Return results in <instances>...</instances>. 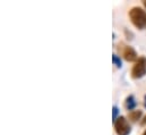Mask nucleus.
Segmentation results:
<instances>
[{"label": "nucleus", "mask_w": 146, "mask_h": 135, "mask_svg": "<svg viewBox=\"0 0 146 135\" xmlns=\"http://www.w3.org/2000/svg\"><path fill=\"white\" fill-rule=\"evenodd\" d=\"M143 3H144V6H145V8H146V0L144 1V2H143Z\"/></svg>", "instance_id": "obj_10"}, {"label": "nucleus", "mask_w": 146, "mask_h": 135, "mask_svg": "<svg viewBox=\"0 0 146 135\" xmlns=\"http://www.w3.org/2000/svg\"><path fill=\"white\" fill-rule=\"evenodd\" d=\"M142 135H146V130H145V131H144V133H143V134H142Z\"/></svg>", "instance_id": "obj_11"}, {"label": "nucleus", "mask_w": 146, "mask_h": 135, "mask_svg": "<svg viewBox=\"0 0 146 135\" xmlns=\"http://www.w3.org/2000/svg\"><path fill=\"white\" fill-rule=\"evenodd\" d=\"M112 61H113V64L117 66V67H121V59L117 56V55H113L112 56Z\"/></svg>", "instance_id": "obj_7"}, {"label": "nucleus", "mask_w": 146, "mask_h": 135, "mask_svg": "<svg viewBox=\"0 0 146 135\" xmlns=\"http://www.w3.org/2000/svg\"><path fill=\"white\" fill-rule=\"evenodd\" d=\"M125 106L128 110H133L136 106V101H135V98L134 96H128L127 99H126V102H125Z\"/></svg>", "instance_id": "obj_6"}, {"label": "nucleus", "mask_w": 146, "mask_h": 135, "mask_svg": "<svg viewBox=\"0 0 146 135\" xmlns=\"http://www.w3.org/2000/svg\"><path fill=\"white\" fill-rule=\"evenodd\" d=\"M142 125H146V116L144 117V119L142 120Z\"/></svg>", "instance_id": "obj_9"}, {"label": "nucleus", "mask_w": 146, "mask_h": 135, "mask_svg": "<svg viewBox=\"0 0 146 135\" xmlns=\"http://www.w3.org/2000/svg\"><path fill=\"white\" fill-rule=\"evenodd\" d=\"M146 74V58L145 57H139L134 67L131 69V76L133 78H141Z\"/></svg>", "instance_id": "obj_2"}, {"label": "nucleus", "mask_w": 146, "mask_h": 135, "mask_svg": "<svg viewBox=\"0 0 146 135\" xmlns=\"http://www.w3.org/2000/svg\"><path fill=\"white\" fill-rule=\"evenodd\" d=\"M142 115H143L142 110H133V111H130V112L128 114V118H129L131 122H137L138 119H141Z\"/></svg>", "instance_id": "obj_5"}, {"label": "nucleus", "mask_w": 146, "mask_h": 135, "mask_svg": "<svg viewBox=\"0 0 146 135\" xmlns=\"http://www.w3.org/2000/svg\"><path fill=\"white\" fill-rule=\"evenodd\" d=\"M117 115H118V108L117 107H113V109H112V120H113V123H115V120L118 119V117H117Z\"/></svg>", "instance_id": "obj_8"}, {"label": "nucleus", "mask_w": 146, "mask_h": 135, "mask_svg": "<svg viewBox=\"0 0 146 135\" xmlns=\"http://www.w3.org/2000/svg\"><path fill=\"white\" fill-rule=\"evenodd\" d=\"M129 18L137 29H144L146 26V13L141 7H133L129 10Z\"/></svg>", "instance_id": "obj_1"}, {"label": "nucleus", "mask_w": 146, "mask_h": 135, "mask_svg": "<svg viewBox=\"0 0 146 135\" xmlns=\"http://www.w3.org/2000/svg\"><path fill=\"white\" fill-rule=\"evenodd\" d=\"M122 56L127 61H135L137 60V52L131 47H126L122 51Z\"/></svg>", "instance_id": "obj_4"}, {"label": "nucleus", "mask_w": 146, "mask_h": 135, "mask_svg": "<svg viewBox=\"0 0 146 135\" xmlns=\"http://www.w3.org/2000/svg\"><path fill=\"white\" fill-rule=\"evenodd\" d=\"M114 130L118 135H128L131 131L128 120L123 116L118 117V119L114 123Z\"/></svg>", "instance_id": "obj_3"}, {"label": "nucleus", "mask_w": 146, "mask_h": 135, "mask_svg": "<svg viewBox=\"0 0 146 135\" xmlns=\"http://www.w3.org/2000/svg\"><path fill=\"white\" fill-rule=\"evenodd\" d=\"M145 107H146V96H145Z\"/></svg>", "instance_id": "obj_12"}]
</instances>
